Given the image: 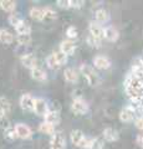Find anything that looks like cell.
Masks as SVG:
<instances>
[{"instance_id":"cell-1","label":"cell","mask_w":143,"mask_h":149,"mask_svg":"<svg viewBox=\"0 0 143 149\" xmlns=\"http://www.w3.org/2000/svg\"><path fill=\"white\" fill-rule=\"evenodd\" d=\"M80 74L85 77V80L87 81L90 86H97L100 83V77L97 72L95 71V68L90 66V65H86V63H82L80 66Z\"/></svg>"},{"instance_id":"cell-2","label":"cell","mask_w":143,"mask_h":149,"mask_svg":"<svg viewBox=\"0 0 143 149\" xmlns=\"http://www.w3.org/2000/svg\"><path fill=\"white\" fill-rule=\"evenodd\" d=\"M90 107H89V103L81 97L78 98H75L72 102H71V111L73 112L75 114H78V116H82V114H86L89 112Z\"/></svg>"},{"instance_id":"cell-3","label":"cell","mask_w":143,"mask_h":149,"mask_svg":"<svg viewBox=\"0 0 143 149\" xmlns=\"http://www.w3.org/2000/svg\"><path fill=\"white\" fill-rule=\"evenodd\" d=\"M50 149H66V139L61 132H55L50 137Z\"/></svg>"},{"instance_id":"cell-4","label":"cell","mask_w":143,"mask_h":149,"mask_svg":"<svg viewBox=\"0 0 143 149\" xmlns=\"http://www.w3.org/2000/svg\"><path fill=\"white\" fill-rule=\"evenodd\" d=\"M136 116L137 114H136V111L133 108V106H127L121 109V112L118 114V118L123 123H130L136 119Z\"/></svg>"},{"instance_id":"cell-5","label":"cell","mask_w":143,"mask_h":149,"mask_svg":"<svg viewBox=\"0 0 143 149\" xmlns=\"http://www.w3.org/2000/svg\"><path fill=\"white\" fill-rule=\"evenodd\" d=\"M49 111H50L49 104L44 98H41V97L35 98V104H34V113L35 114L40 116V117H45V116L49 113Z\"/></svg>"},{"instance_id":"cell-6","label":"cell","mask_w":143,"mask_h":149,"mask_svg":"<svg viewBox=\"0 0 143 149\" xmlns=\"http://www.w3.org/2000/svg\"><path fill=\"white\" fill-rule=\"evenodd\" d=\"M19 104L21 107L22 111L26 112H34V104H35V98L29 93H24L20 100H19Z\"/></svg>"},{"instance_id":"cell-7","label":"cell","mask_w":143,"mask_h":149,"mask_svg":"<svg viewBox=\"0 0 143 149\" xmlns=\"http://www.w3.org/2000/svg\"><path fill=\"white\" fill-rule=\"evenodd\" d=\"M15 130L17 134V138L20 139H30L33 137V130L25 123H17L15 124Z\"/></svg>"},{"instance_id":"cell-8","label":"cell","mask_w":143,"mask_h":149,"mask_svg":"<svg viewBox=\"0 0 143 149\" xmlns=\"http://www.w3.org/2000/svg\"><path fill=\"white\" fill-rule=\"evenodd\" d=\"M20 62L25 68H29L30 71L35 67H38V58L33 54H24L20 57Z\"/></svg>"},{"instance_id":"cell-9","label":"cell","mask_w":143,"mask_h":149,"mask_svg":"<svg viewBox=\"0 0 143 149\" xmlns=\"http://www.w3.org/2000/svg\"><path fill=\"white\" fill-rule=\"evenodd\" d=\"M89 31H90V35L93 37V39L103 40V27L101 26V24H98V22L91 21L89 25Z\"/></svg>"},{"instance_id":"cell-10","label":"cell","mask_w":143,"mask_h":149,"mask_svg":"<svg viewBox=\"0 0 143 149\" xmlns=\"http://www.w3.org/2000/svg\"><path fill=\"white\" fill-rule=\"evenodd\" d=\"M103 39L110 42H116L119 39V32L114 26H106L103 27Z\"/></svg>"},{"instance_id":"cell-11","label":"cell","mask_w":143,"mask_h":149,"mask_svg":"<svg viewBox=\"0 0 143 149\" xmlns=\"http://www.w3.org/2000/svg\"><path fill=\"white\" fill-rule=\"evenodd\" d=\"M93 65H95V67L98 70H108L111 67V65H112V62H111V60L107 56L97 55V56H95V58H93Z\"/></svg>"},{"instance_id":"cell-12","label":"cell","mask_w":143,"mask_h":149,"mask_svg":"<svg viewBox=\"0 0 143 149\" xmlns=\"http://www.w3.org/2000/svg\"><path fill=\"white\" fill-rule=\"evenodd\" d=\"M102 138L106 142H116L119 139V133L117 129L112 127H107L102 130Z\"/></svg>"},{"instance_id":"cell-13","label":"cell","mask_w":143,"mask_h":149,"mask_svg":"<svg viewBox=\"0 0 143 149\" xmlns=\"http://www.w3.org/2000/svg\"><path fill=\"white\" fill-rule=\"evenodd\" d=\"M63 78L68 83H76L78 81V78H80V72L73 67H67L63 71Z\"/></svg>"},{"instance_id":"cell-14","label":"cell","mask_w":143,"mask_h":149,"mask_svg":"<svg viewBox=\"0 0 143 149\" xmlns=\"http://www.w3.org/2000/svg\"><path fill=\"white\" fill-rule=\"evenodd\" d=\"M75 50H76V45L71 40H63L60 44V51L63 52L66 56H72L75 54Z\"/></svg>"},{"instance_id":"cell-15","label":"cell","mask_w":143,"mask_h":149,"mask_svg":"<svg viewBox=\"0 0 143 149\" xmlns=\"http://www.w3.org/2000/svg\"><path fill=\"white\" fill-rule=\"evenodd\" d=\"M30 76L33 80L38 81V82H45L47 80V73H46L43 68L40 67H35L30 71Z\"/></svg>"},{"instance_id":"cell-16","label":"cell","mask_w":143,"mask_h":149,"mask_svg":"<svg viewBox=\"0 0 143 149\" xmlns=\"http://www.w3.org/2000/svg\"><path fill=\"white\" fill-rule=\"evenodd\" d=\"M85 137L86 136L84 134V132L80 130V129H75L70 133V141H71V143L73 144V146H76V147H80V144L85 139Z\"/></svg>"},{"instance_id":"cell-17","label":"cell","mask_w":143,"mask_h":149,"mask_svg":"<svg viewBox=\"0 0 143 149\" xmlns=\"http://www.w3.org/2000/svg\"><path fill=\"white\" fill-rule=\"evenodd\" d=\"M15 37L8 29H0V42L4 45H11Z\"/></svg>"},{"instance_id":"cell-18","label":"cell","mask_w":143,"mask_h":149,"mask_svg":"<svg viewBox=\"0 0 143 149\" xmlns=\"http://www.w3.org/2000/svg\"><path fill=\"white\" fill-rule=\"evenodd\" d=\"M45 122H47L52 125H57L60 122H61V116L57 111H49V113L45 116Z\"/></svg>"},{"instance_id":"cell-19","label":"cell","mask_w":143,"mask_h":149,"mask_svg":"<svg viewBox=\"0 0 143 149\" xmlns=\"http://www.w3.org/2000/svg\"><path fill=\"white\" fill-rule=\"evenodd\" d=\"M110 20V14L106 9H98L95 11V21L98 24H105Z\"/></svg>"},{"instance_id":"cell-20","label":"cell","mask_w":143,"mask_h":149,"mask_svg":"<svg viewBox=\"0 0 143 149\" xmlns=\"http://www.w3.org/2000/svg\"><path fill=\"white\" fill-rule=\"evenodd\" d=\"M29 15L31 19H34L35 21H44V10L43 8L39 6H33L29 11Z\"/></svg>"},{"instance_id":"cell-21","label":"cell","mask_w":143,"mask_h":149,"mask_svg":"<svg viewBox=\"0 0 143 149\" xmlns=\"http://www.w3.org/2000/svg\"><path fill=\"white\" fill-rule=\"evenodd\" d=\"M39 132L43 133V134H47V136L51 137L56 130H55V125L50 124V123H47V122H45L44 120V122H41L39 124Z\"/></svg>"},{"instance_id":"cell-22","label":"cell","mask_w":143,"mask_h":149,"mask_svg":"<svg viewBox=\"0 0 143 149\" xmlns=\"http://www.w3.org/2000/svg\"><path fill=\"white\" fill-rule=\"evenodd\" d=\"M0 9L5 13H13L16 9V1H13V0H0Z\"/></svg>"},{"instance_id":"cell-23","label":"cell","mask_w":143,"mask_h":149,"mask_svg":"<svg viewBox=\"0 0 143 149\" xmlns=\"http://www.w3.org/2000/svg\"><path fill=\"white\" fill-rule=\"evenodd\" d=\"M15 31L17 32V35H30L31 34V25L27 21L22 20L21 24L15 29Z\"/></svg>"},{"instance_id":"cell-24","label":"cell","mask_w":143,"mask_h":149,"mask_svg":"<svg viewBox=\"0 0 143 149\" xmlns=\"http://www.w3.org/2000/svg\"><path fill=\"white\" fill-rule=\"evenodd\" d=\"M43 10H44V20H55L57 17V13L51 6H45L43 8Z\"/></svg>"},{"instance_id":"cell-25","label":"cell","mask_w":143,"mask_h":149,"mask_svg":"<svg viewBox=\"0 0 143 149\" xmlns=\"http://www.w3.org/2000/svg\"><path fill=\"white\" fill-rule=\"evenodd\" d=\"M52 55H54L55 60L57 61V63L60 65V66H63V65H66L67 61H68V56H66L63 52H61L60 50H59V51H55Z\"/></svg>"},{"instance_id":"cell-26","label":"cell","mask_w":143,"mask_h":149,"mask_svg":"<svg viewBox=\"0 0 143 149\" xmlns=\"http://www.w3.org/2000/svg\"><path fill=\"white\" fill-rule=\"evenodd\" d=\"M0 107H1V109L4 111V113L6 116L10 114L11 112V103L10 101H9L6 97H0Z\"/></svg>"},{"instance_id":"cell-27","label":"cell","mask_w":143,"mask_h":149,"mask_svg":"<svg viewBox=\"0 0 143 149\" xmlns=\"http://www.w3.org/2000/svg\"><path fill=\"white\" fill-rule=\"evenodd\" d=\"M4 137H5L8 141H15V139L17 138V134H16V130H15V127H9L6 128L5 130H4Z\"/></svg>"},{"instance_id":"cell-28","label":"cell","mask_w":143,"mask_h":149,"mask_svg":"<svg viewBox=\"0 0 143 149\" xmlns=\"http://www.w3.org/2000/svg\"><path fill=\"white\" fill-rule=\"evenodd\" d=\"M46 65H47V67L50 68V70H59L60 67V65L57 63V61L55 60V57H54V55L51 54V55H49L47 57H46Z\"/></svg>"},{"instance_id":"cell-29","label":"cell","mask_w":143,"mask_h":149,"mask_svg":"<svg viewBox=\"0 0 143 149\" xmlns=\"http://www.w3.org/2000/svg\"><path fill=\"white\" fill-rule=\"evenodd\" d=\"M22 20H24V19H21L19 15H16V14H11V15L9 16V24H10L14 29H16V27L21 24Z\"/></svg>"},{"instance_id":"cell-30","label":"cell","mask_w":143,"mask_h":149,"mask_svg":"<svg viewBox=\"0 0 143 149\" xmlns=\"http://www.w3.org/2000/svg\"><path fill=\"white\" fill-rule=\"evenodd\" d=\"M66 36H67V40H76L78 37V31L75 26H68L66 29Z\"/></svg>"},{"instance_id":"cell-31","label":"cell","mask_w":143,"mask_h":149,"mask_svg":"<svg viewBox=\"0 0 143 149\" xmlns=\"http://www.w3.org/2000/svg\"><path fill=\"white\" fill-rule=\"evenodd\" d=\"M16 41H17V44L21 46H27L31 42V36L30 35H17Z\"/></svg>"},{"instance_id":"cell-32","label":"cell","mask_w":143,"mask_h":149,"mask_svg":"<svg viewBox=\"0 0 143 149\" xmlns=\"http://www.w3.org/2000/svg\"><path fill=\"white\" fill-rule=\"evenodd\" d=\"M92 142H93V138L92 137H85V139L82 141V143L80 144V147L78 148H81V149H91V146H92Z\"/></svg>"},{"instance_id":"cell-33","label":"cell","mask_w":143,"mask_h":149,"mask_svg":"<svg viewBox=\"0 0 143 149\" xmlns=\"http://www.w3.org/2000/svg\"><path fill=\"white\" fill-rule=\"evenodd\" d=\"M103 146H105L103 138H93L91 149H103Z\"/></svg>"},{"instance_id":"cell-34","label":"cell","mask_w":143,"mask_h":149,"mask_svg":"<svg viewBox=\"0 0 143 149\" xmlns=\"http://www.w3.org/2000/svg\"><path fill=\"white\" fill-rule=\"evenodd\" d=\"M85 5V1L82 0H70V8L71 9H80Z\"/></svg>"},{"instance_id":"cell-35","label":"cell","mask_w":143,"mask_h":149,"mask_svg":"<svg viewBox=\"0 0 143 149\" xmlns=\"http://www.w3.org/2000/svg\"><path fill=\"white\" fill-rule=\"evenodd\" d=\"M9 127H11V124H10V120L8 119V117L0 118V128H1L3 130H5V129L9 128Z\"/></svg>"},{"instance_id":"cell-36","label":"cell","mask_w":143,"mask_h":149,"mask_svg":"<svg viewBox=\"0 0 143 149\" xmlns=\"http://www.w3.org/2000/svg\"><path fill=\"white\" fill-rule=\"evenodd\" d=\"M135 127L143 132V116H138V117L135 119Z\"/></svg>"},{"instance_id":"cell-37","label":"cell","mask_w":143,"mask_h":149,"mask_svg":"<svg viewBox=\"0 0 143 149\" xmlns=\"http://www.w3.org/2000/svg\"><path fill=\"white\" fill-rule=\"evenodd\" d=\"M56 5L61 9H70V0H57Z\"/></svg>"},{"instance_id":"cell-38","label":"cell","mask_w":143,"mask_h":149,"mask_svg":"<svg viewBox=\"0 0 143 149\" xmlns=\"http://www.w3.org/2000/svg\"><path fill=\"white\" fill-rule=\"evenodd\" d=\"M136 144L140 148H142L143 149V133H141V134H138V136L136 137Z\"/></svg>"},{"instance_id":"cell-39","label":"cell","mask_w":143,"mask_h":149,"mask_svg":"<svg viewBox=\"0 0 143 149\" xmlns=\"http://www.w3.org/2000/svg\"><path fill=\"white\" fill-rule=\"evenodd\" d=\"M3 117H6V114L4 113V111L1 109V107H0V118H3Z\"/></svg>"}]
</instances>
